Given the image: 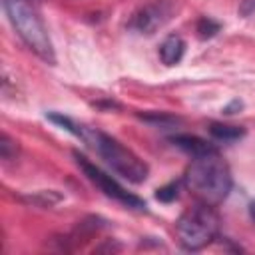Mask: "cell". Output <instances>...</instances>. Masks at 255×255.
I'll return each instance as SVG.
<instances>
[{
    "label": "cell",
    "mask_w": 255,
    "mask_h": 255,
    "mask_svg": "<svg viewBox=\"0 0 255 255\" xmlns=\"http://www.w3.org/2000/svg\"><path fill=\"white\" fill-rule=\"evenodd\" d=\"M195 30H197V36L205 40V38L215 36V34L221 30V24H219V22H215L213 18H209V16H201V18L197 20Z\"/></svg>",
    "instance_id": "cell-10"
},
{
    "label": "cell",
    "mask_w": 255,
    "mask_h": 255,
    "mask_svg": "<svg viewBox=\"0 0 255 255\" xmlns=\"http://www.w3.org/2000/svg\"><path fill=\"white\" fill-rule=\"evenodd\" d=\"M0 155L6 161H10V159H14L18 155V143L14 139H10L8 133H2V139H0Z\"/></svg>",
    "instance_id": "cell-12"
},
{
    "label": "cell",
    "mask_w": 255,
    "mask_h": 255,
    "mask_svg": "<svg viewBox=\"0 0 255 255\" xmlns=\"http://www.w3.org/2000/svg\"><path fill=\"white\" fill-rule=\"evenodd\" d=\"M239 14H241L243 18L255 14V0H241V4H239Z\"/></svg>",
    "instance_id": "cell-13"
},
{
    "label": "cell",
    "mask_w": 255,
    "mask_h": 255,
    "mask_svg": "<svg viewBox=\"0 0 255 255\" xmlns=\"http://www.w3.org/2000/svg\"><path fill=\"white\" fill-rule=\"evenodd\" d=\"M171 143L177 145L179 149H183L185 153H189L191 157L217 149L213 143H209V141H205V139H201L197 135H189V133H177V135H173L171 137Z\"/></svg>",
    "instance_id": "cell-8"
},
{
    "label": "cell",
    "mask_w": 255,
    "mask_h": 255,
    "mask_svg": "<svg viewBox=\"0 0 255 255\" xmlns=\"http://www.w3.org/2000/svg\"><path fill=\"white\" fill-rule=\"evenodd\" d=\"M209 133L217 139V141H237L245 135V129L239 126H227V124H211L209 126Z\"/></svg>",
    "instance_id": "cell-9"
},
{
    "label": "cell",
    "mask_w": 255,
    "mask_h": 255,
    "mask_svg": "<svg viewBox=\"0 0 255 255\" xmlns=\"http://www.w3.org/2000/svg\"><path fill=\"white\" fill-rule=\"evenodd\" d=\"M183 185H187L203 203L217 205L229 195L233 179L229 165L223 161L219 151L213 149L191 157L183 175Z\"/></svg>",
    "instance_id": "cell-2"
},
{
    "label": "cell",
    "mask_w": 255,
    "mask_h": 255,
    "mask_svg": "<svg viewBox=\"0 0 255 255\" xmlns=\"http://www.w3.org/2000/svg\"><path fill=\"white\" fill-rule=\"evenodd\" d=\"M219 233V215L209 203H197L187 207L177 223H175V235L183 249L187 251H199L207 247Z\"/></svg>",
    "instance_id": "cell-4"
},
{
    "label": "cell",
    "mask_w": 255,
    "mask_h": 255,
    "mask_svg": "<svg viewBox=\"0 0 255 255\" xmlns=\"http://www.w3.org/2000/svg\"><path fill=\"white\" fill-rule=\"evenodd\" d=\"M173 14V2L169 0H155L145 6H141L137 12H133L128 28L139 34H153L161 26L169 22Z\"/></svg>",
    "instance_id": "cell-6"
},
{
    "label": "cell",
    "mask_w": 255,
    "mask_h": 255,
    "mask_svg": "<svg viewBox=\"0 0 255 255\" xmlns=\"http://www.w3.org/2000/svg\"><path fill=\"white\" fill-rule=\"evenodd\" d=\"M74 157H76V163H78V167L86 173V177L94 183V185H98L102 191H104V195H108V197H112V199H116L118 203H122V205H126V207H129V209H137V211H145V201L141 199V197H137V195H133V193H129L124 185H120L112 175H108L106 171H102L96 163H92L86 155H82V153H78V151H74Z\"/></svg>",
    "instance_id": "cell-5"
},
{
    "label": "cell",
    "mask_w": 255,
    "mask_h": 255,
    "mask_svg": "<svg viewBox=\"0 0 255 255\" xmlns=\"http://www.w3.org/2000/svg\"><path fill=\"white\" fill-rule=\"evenodd\" d=\"M2 6L20 40L40 60L48 64H56V54L52 40L48 36V28L44 26L40 14L30 4V0H2Z\"/></svg>",
    "instance_id": "cell-3"
},
{
    "label": "cell",
    "mask_w": 255,
    "mask_h": 255,
    "mask_svg": "<svg viewBox=\"0 0 255 255\" xmlns=\"http://www.w3.org/2000/svg\"><path fill=\"white\" fill-rule=\"evenodd\" d=\"M48 120L62 126L64 129L72 131L82 141H86L124 179L131 181V183H141L147 179V173H149L147 163L141 157H137L129 147L120 143L116 137H112L100 129H94V128L78 126L76 122H72L68 116H62V114H48Z\"/></svg>",
    "instance_id": "cell-1"
},
{
    "label": "cell",
    "mask_w": 255,
    "mask_h": 255,
    "mask_svg": "<svg viewBox=\"0 0 255 255\" xmlns=\"http://www.w3.org/2000/svg\"><path fill=\"white\" fill-rule=\"evenodd\" d=\"M183 54H185V42H183V38L177 36V34H169V36L161 42V46H159V60H161V64H165V66H175V64H179L181 58H183Z\"/></svg>",
    "instance_id": "cell-7"
},
{
    "label": "cell",
    "mask_w": 255,
    "mask_h": 255,
    "mask_svg": "<svg viewBox=\"0 0 255 255\" xmlns=\"http://www.w3.org/2000/svg\"><path fill=\"white\" fill-rule=\"evenodd\" d=\"M181 185H183V179H179V181H169L167 185H163V187L157 189L155 197H157L159 201H163V203H171L173 199H177Z\"/></svg>",
    "instance_id": "cell-11"
},
{
    "label": "cell",
    "mask_w": 255,
    "mask_h": 255,
    "mask_svg": "<svg viewBox=\"0 0 255 255\" xmlns=\"http://www.w3.org/2000/svg\"><path fill=\"white\" fill-rule=\"evenodd\" d=\"M249 215H251V219L255 221V199L249 203Z\"/></svg>",
    "instance_id": "cell-14"
}]
</instances>
